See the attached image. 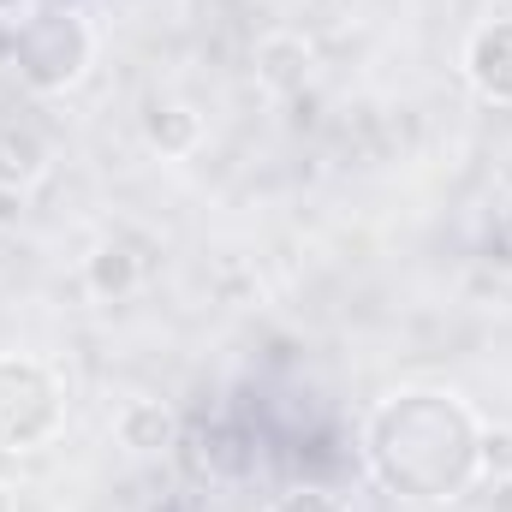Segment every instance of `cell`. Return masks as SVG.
I'll return each instance as SVG.
<instances>
[{
	"label": "cell",
	"instance_id": "obj_9",
	"mask_svg": "<svg viewBox=\"0 0 512 512\" xmlns=\"http://www.w3.org/2000/svg\"><path fill=\"white\" fill-rule=\"evenodd\" d=\"M84 286H90L96 298H131V292L143 286V256L131 251L126 239L96 245V251L84 256Z\"/></svg>",
	"mask_w": 512,
	"mask_h": 512
},
{
	"label": "cell",
	"instance_id": "obj_12",
	"mask_svg": "<svg viewBox=\"0 0 512 512\" xmlns=\"http://www.w3.org/2000/svg\"><path fill=\"white\" fill-rule=\"evenodd\" d=\"M262 512H346V501L334 489H322V483H292V489H280Z\"/></svg>",
	"mask_w": 512,
	"mask_h": 512
},
{
	"label": "cell",
	"instance_id": "obj_6",
	"mask_svg": "<svg viewBox=\"0 0 512 512\" xmlns=\"http://www.w3.org/2000/svg\"><path fill=\"white\" fill-rule=\"evenodd\" d=\"M137 131L161 161H185V155L203 149V114L179 96H149L143 114H137Z\"/></svg>",
	"mask_w": 512,
	"mask_h": 512
},
{
	"label": "cell",
	"instance_id": "obj_10",
	"mask_svg": "<svg viewBox=\"0 0 512 512\" xmlns=\"http://www.w3.org/2000/svg\"><path fill=\"white\" fill-rule=\"evenodd\" d=\"M197 447H203V471H209L215 483H239V477L256 465V447H251V435H245L239 423H215V429H203Z\"/></svg>",
	"mask_w": 512,
	"mask_h": 512
},
{
	"label": "cell",
	"instance_id": "obj_11",
	"mask_svg": "<svg viewBox=\"0 0 512 512\" xmlns=\"http://www.w3.org/2000/svg\"><path fill=\"white\" fill-rule=\"evenodd\" d=\"M477 477L483 483H512V423H483V435H477Z\"/></svg>",
	"mask_w": 512,
	"mask_h": 512
},
{
	"label": "cell",
	"instance_id": "obj_7",
	"mask_svg": "<svg viewBox=\"0 0 512 512\" xmlns=\"http://www.w3.org/2000/svg\"><path fill=\"white\" fill-rule=\"evenodd\" d=\"M48 167H54V149L42 131L24 120H0V191H12V197L36 191L48 179Z\"/></svg>",
	"mask_w": 512,
	"mask_h": 512
},
{
	"label": "cell",
	"instance_id": "obj_13",
	"mask_svg": "<svg viewBox=\"0 0 512 512\" xmlns=\"http://www.w3.org/2000/svg\"><path fill=\"white\" fill-rule=\"evenodd\" d=\"M0 512H18V495H12V483H0Z\"/></svg>",
	"mask_w": 512,
	"mask_h": 512
},
{
	"label": "cell",
	"instance_id": "obj_5",
	"mask_svg": "<svg viewBox=\"0 0 512 512\" xmlns=\"http://www.w3.org/2000/svg\"><path fill=\"white\" fill-rule=\"evenodd\" d=\"M251 66H256V84H262V90L298 96V90L316 78V48H310V36H298V30H268V36L256 42Z\"/></svg>",
	"mask_w": 512,
	"mask_h": 512
},
{
	"label": "cell",
	"instance_id": "obj_8",
	"mask_svg": "<svg viewBox=\"0 0 512 512\" xmlns=\"http://www.w3.org/2000/svg\"><path fill=\"white\" fill-rule=\"evenodd\" d=\"M114 435H120V447H126L131 459H161V453H173L179 423H173V411L161 399H131L114 417Z\"/></svg>",
	"mask_w": 512,
	"mask_h": 512
},
{
	"label": "cell",
	"instance_id": "obj_3",
	"mask_svg": "<svg viewBox=\"0 0 512 512\" xmlns=\"http://www.w3.org/2000/svg\"><path fill=\"white\" fill-rule=\"evenodd\" d=\"M66 423V382L30 352H0V453H36Z\"/></svg>",
	"mask_w": 512,
	"mask_h": 512
},
{
	"label": "cell",
	"instance_id": "obj_2",
	"mask_svg": "<svg viewBox=\"0 0 512 512\" xmlns=\"http://www.w3.org/2000/svg\"><path fill=\"white\" fill-rule=\"evenodd\" d=\"M6 66L30 96H66L96 66V30L72 6H36L6 36Z\"/></svg>",
	"mask_w": 512,
	"mask_h": 512
},
{
	"label": "cell",
	"instance_id": "obj_15",
	"mask_svg": "<svg viewBox=\"0 0 512 512\" xmlns=\"http://www.w3.org/2000/svg\"><path fill=\"white\" fill-rule=\"evenodd\" d=\"M0 6H24V0H0Z\"/></svg>",
	"mask_w": 512,
	"mask_h": 512
},
{
	"label": "cell",
	"instance_id": "obj_1",
	"mask_svg": "<svg viewBox=\"0 0 512 512\" xmlns=\"http://www.w3.org/2000/svg\"><path fill=\"white\" fill-rule=\"evenodd\" d=\"M477 411L447 387H399L364 423V459L387 495L453 501L477 483Z\"/></svg>",
	"mask_w": 512,
	"mask_h": 512
},
{
	"label": "cell",
	"instance_id": "obj_4",
	"mask_svg": "<svg viewBox=\"0 0 512 512\" xmlns=\"http://www.w3.org/2000/svg\"><path fill=\"white\" fill-rule=\"evenodd\" d=\"M465 84L483 102L512 108V18H483L465 36Z\"/></svg>",
	"mask_w": 512,
	"mask_h": 512
},
{
	"label": "cell",
	"instance_id": "obj_14",
	"mask_svg": "<svg viewBox=\"0 0 512 512\" xmlns=\"http://www.w3.org/2000/svg\"><path fill=\"white\" fill-rule=\"evenodd\" d=\"M501 233L512 239V197H507V209H501Z\"/></svg>",
	"mask_w": 512,
	"mask_h": 512
}]
</instances>
